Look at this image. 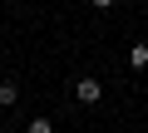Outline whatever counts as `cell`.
Instances as JSON below:
<instances>
[{"label":"cell","mask_w":148,"mask_h":133,"mask_svg":"<svg viewBox=\"0 0 148 133\" xmlns=\"http://www.w3.org/2000/svg\"><path fill=\"white\" fill-rule=\"evenodd\" d=\"M74 99H79V104H89V108H94V104L104 99V84H99L94 74H79V79H74Z\"/></svg>","instance_id":"6da1fadb"},{"label":"cell","mask_w":148,"mask_h":133,"mask_svg":"<svg viewBox=\"0 0 148 133\" xmlns=\"http://www.w3.org/2000/svg\"><path fill=\"white\" fill-rule=\"evenodd\" d=\"M128 69H133V74L148 69V40H133V44H128Z\"/></svg>","instance_id":"7a4b0ae2"},{"label":"cell","mask_w":148,"mask_h":133,"mask_svg":"<svg viewBox=\"0 0 148 133\" xmlns=\"http://www.w3.org/2000/svg\"><path fill=\"white\" fill-rule=\"evenodd\" d=\"M20 104V84L15 79H0V108H15Z\"/></svg>","instance_id":"3957f363"},{"label":"cell","mask_w":148,"mask_h":133,"mask_svg":"<svg viewBox=\"0 0 148 133\" xmlns=\"http://www.w3.org/2000/svg\"><path fill=\"white\" fill-rule=\"evenodd\" d=\"M25 133H54V123H49V118H30V123H25Z\"/></svg>","instance_id":"277c9868"},{"label":"cell","mask_w":148,"mask_h":133,"mask_svg":"<svg viewBox=\"0 0 148 133\" xmlns=\"http://www.w3.org/2000/svg\"><path fill=\"white\" fill-rule=\"evenodd\" d=\"M89 5H94V10H114V0H89Z\"/></svg>","instance_id":"5b68a950"}]
</instances>
